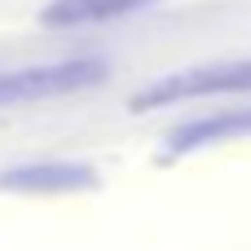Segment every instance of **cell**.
<instances>
[{
	"mask_svg": "<svg viewBox=\"0 0 251 251\" xmlns=\"http://www.w3.org/2000/svg\"><path fill=\"white\" fill-rule=\"evenodd\" d=\"M238 137H251V106L216 110V115L181 124L168 137V159H181V154H194V150H207V146H221V141H238Z\"/></svg>",
	"mask_w": 251,
	"mask_h": 251,
	"instance_id": "cell-4",
	"label": "cell"
},
{
	"mask_svg": "<svg viewBox=\"0 0 251 251\" xmlns=\"http://www.w3.org/2000/svg\"><path fill=\"white\" fill-rule=\"evenodd\" d=\"M212 93H251V57L207 62V66H190V71H172V75L154 79L150 88H141V93L132 97V110L176 106V101L212 97Z\"/></svg>",
	"mask_w": 251,
	"mask_h": 251,
	"instance_id": "cell-1",
	"label": "cell"
},
{
	"mask_svg": "<svg viewBox=\"0 0 251 251\" xmlns=\"http://www.w3.org/2000/svg\"><path fill=\"white\" fill-rule=\"evenodd\" d=\"M106 62L97 57H79V62H53V66H26V71H4L0 75V106H26V101H44V97H62V93H79L101 84Z\"/></svg>",
	"mask_w": 251,
	"mask_h": 251,
	"instance_id": "cell-2",
	"label": "cell"
},
{
	"mask_svg": "<svg viewBox=\"0 0 251 251\" xmlns=\"http://www.w3.org/2000/svg\"><path fill=\"white\" fill-rule=\"evenodd\" d=\"M97 172L88 163H22L0 172V190L13 194H66V190H93Z\"/></svg>",
	"mask_w": 251,
	"mask_h": 251,
	"instance_id": "cell-3",
	"label": "cell"
},
{
	"mask_svg": "<svg viewBox=\"0 0 251 251\" xmlns=\"http://www.w3.org/2000/svg\"><path fill=\"white\" fill-rule=\"evenodd\" d=\"M159 0H49L40 22L44 26H93V22H110L137 9H150Z\"/></svg>",
	"mask_w": 251,
	"mask_h": 251,
	"instance_id": "cell-5",
	"label": "cell"
}]
</instances>
